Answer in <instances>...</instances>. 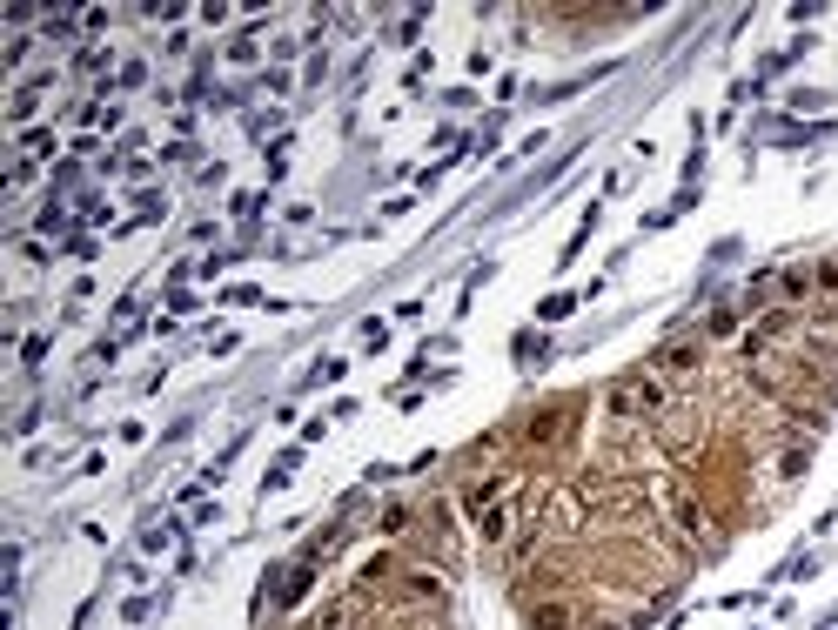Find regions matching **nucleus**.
I'll return each instance as SVG.
<instances>
[{"mask_svg":"<svg viewBox=\"0 0 838 630\" xmlns=\"http://www.w3.org/2000/svg\"><path fill=\"white\" fill-rule=\"evenodd\" d=\"M711 336H738V309H718L711 315V322H704V342Z\"/></svg>","mask_w":838,"mask_h":630,"instance_id":"7ed1b4c3","label":"nucleus"},{"mask_svg":"<svg viewBox=\"0 0 838 630\" xmlns=\"http://www.w3.org/2000/svg\"><path fill=\"white\" fill-rule=\"evenodd\" d=\"M570 617H577L570 604H530V624L537 630H570Z\"/></svg>","mask_w":838,"mask_h":630,"instance_id":"f03ea898","label":"nucleus"},{"mask_svg":"<svg viewBox=\"0 0 838 630\" xmlns=\"http://www.w3.org/2000/svg\"><path fill=\"white\" fill-rule=\"evenodd\" d=\"M644 369H651L657 383H671V389H678L684 376H698V369H704V336H678V342H664V349H657V356L644 362Z\"/></svg>","mask_w":838,"mask_h":630,"instance_id":"f257e3e1","label":"nucleus"}]
</instances>
